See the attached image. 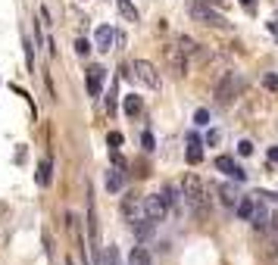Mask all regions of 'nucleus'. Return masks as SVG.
Masks as SVG:
<instances>
[{
    "label": "nucleus",
    "mask_w": 278,
    "mask_h": 265,
    "mask_svg": "<svg viewBox=\"0 0 278 265\" xmlns=\"http://www.w3.org/2000/svg\"><path fill=\"white\" fill-rule=\"evenodd\" d=\"M122 109H125V116H141V109H144V100L138 94H128L122 100Z\"/></svg>",
    "instance_id": "obj_15"
},
{
    "label": "nucleus",
    "mask_w": 278,
    "mask_h": 265,
    "mask_svg": "<svg viewBox=\"0 0 278 265\" xmlns=\"http://www.w3.org/2000/svg\"><path fill=\"white\" fill-rule=\"evenodd\" d=\"M263 85H266L269 91H278V75H275V72H269L266 78H263Z\"/></svg>",
    "instance_id": "obj_27"
},
{
    "label": "nucleus",
    "mask_w": 278,
    "mask_h": 265,
    "mask_svg": "<svg viewBox=\"0 0 278 265\" xmlns=\"http://www.w3.org/2000/svg\"><path fill=\"white\" fill-rule=\"evenodd\" d=\"M122 215L132 221V218H141L144 215V206H141V200L135 197V194H128L125 200H122Z\"/></svg>",
    "instance_id": "obj_10"
},
{
    "label": "nucleus",
    "mask_w": 278,
    "mask_h": 265,
    "mask_svg": "<svg viewBox=\"0 0 278 265\" xmlns=\"http://www.w3.org/2000/svg\"><path fill=\"white\" fill-rule=\"evenodd\" d=\"M75 53H78V56H88V53H91V44L85 41V37H78V41H75Z\"/></svg>",
    "instance_id": "obj_25"
},
{
    "label": "nucleus",
    "mask_w": 278,
    "mask_h": 265,
    "mask_svg": "<svg viewBox=\"0 0 278 265\" xmlns=\"http://www.w3.org/2000/svg\"><path fill=\"white\" fill-rule=\"evenodd\" d=\"M163 200H166V206L169 209H175L178 203H181V197H178V191H175V187H163V194H160Z\"/></svg>",
    "instance_id": "obj_22"
},
{
    "label": "nucleus",
    "mask_w": 278,
    "mask_h": 265,
    "mask_svg": "<svg viewBox=\"0 0 278 265\" xmlns=\"http://www.w3.org/2000/svg\"><path fill=\"white\" fill-rule=\"evenodd\" d=\"M216 169H219V172H225V175H228V178H234V181H244V178H247V172H244L241 166H237L231 156H219V159H216Z\"/></svg>",
    "instance_id": "obj_7"
},
{
    "label": "nucleus",
    "mask_w": 278,
    "mask_h": 265,
    "mask_svg": "<svg viewBox=\"0 0 278 265\" xmlns=\"http://www.w3.org/2000/svg\"><path fill=\"white\" fill-rule=\"evenodd\" d=\"M22 47H25V63H28V69H34V47H31V41H28V37L22 41Z\"/></svg>",
    "instance_id": "obj_24"
},
{
    "label": "nucleus",
    "mask_w": 278,
    "mask_h": 265,
    "mask_svg": "<svg viewBox=\"0 0 278 265\" xmlns=\"http://www.w3.org/2000/svg\"><path fill=\"white\" fill-rule=\"evenodd\" d=\"M178 50L184 53V56H194V53H200V47H197V41H194V37H188V34H178Z\"/></svg>",
    "instance_id": "obj_18"
},
{
    "label": "nucleus",
    "mask_w": 278,
    "mask_h": 265,
    "mask_svg": "<svg viewBox=\"0 0 278 265\" xmlns=\"http://www.w3.org/2000/svg\"><path fill=\"white\" fill-rule=\"evenodd\" d=\"M253 203H256V200H250V197H241V200H237V203H234V209H237V215H241V218H247V221H250V215H253Z\"/></svg>",
    "instance_id": "obj_20"
},
{
    "label": "nucleus",
    "mask_w": 278,
    "mask_h": 265,
    "mask_svg": "<svg viewBox=\"0 0 278 265\" xmlns=\"http://www.w3.org/2000/svg\"><path fill=\"white\" fill-rule=\"evenodd\" d=\"M94 44H97V50H113V44H116V31H113L109 25H100V28L94 31Z\"/></svg>",
    "instance_id": "obj_9"
},
{
    "label": "nucleus",
    "mask_w": 278,
    "mask_h": 265,
    "mask_svg": "<svg viewBox=\"0 0 278 265\" xmlns=\"http://www.w3.org/2000/svg\"><path fill=\"white\" fill-rule=\"evenodd\" d=\"M207 144H219V131H210L207 134Z\"/></svg>",
    "instance_id": "obj_31"
},
{
    "label": "nucleus",
    "mask_w": 278,
    "mask_h": 265,
    "mask_svg": "<svg viewBox=\"0 0 278 265\" xmlns=\"http://www.w3.org/2000/svg\"><path fill=\"white\" fill-rule=\"evenodd\" d=\"M181 200H184V203L191 206V212H194V215H207V209H210L207 184H203L200 178H197L194 172L181 178Z\"/></svg>",
    "instance_id": "obj_1"
},
{
    "label": "nucleus",
    "mask_w": 278,
    "mask_h": 265,
    "mask_svg": "<svg viewBox=\"0 0 278 265\" xmlns=\"http://www.w3.org/2000/svg\"><path fill=\"white\" fill-rule=\"evenodd\" d=\"M50 178H53V166L47 159H41V162H38V187H47Z\"/></svg>",
    "instance_id": "obj_17"
},
{
    "label": "nucleus",
    "mask_w": 278,
    "mask_h": 265,
    "mask_svg": "<svg viewBox=\"0 0 278 265\" xmlns=\"http://www.w3.org/2000/svg\"><path fill=\"white\" fill-rule=\"evenodd\" d=\"M269 162H278V147H272V150H269Z\"/></svg>",
    "instance_id": "obj_33"
},
{
    "label": "nucleus",
    "mask_w": 278,
    "mask_h": 265,
    "mask_svg": "<svg viewBox=\"0 0 278 265\" xmlns=\"http://www.w3.org/2000/svg\"><path fill=\"white\" fill-rule=\"evenodd\" d=\"M109 265H119V253H116V247H109Z\"/></svg>",
    "instance_id": "obj_30"
},
{
    "label": "nucleus",
    "mask_w": 278,
    "mask_h": 265,
    "mask_svg": "<svg viewBox=\"0 0 278 265\" xmlns=\"http://www.w3.org/2000/svg\"><path fill=\"white\" fill-rule=\"evenodd\" d=\"M203 4H225V0H203Z\"/></svg>",
    "instance_id": "obj_35"
},
{
    "label": "nucleus",
    "mask_w": 278,
    "mask_h": 265,
    "mask_svg": "<svg viewBox=\"0 0 278 265\" xmlns=\"http://www.w3.org/2000/svg\"><path fill=\"white\" fill-rule=\"evenodd\" d=\"M194 122L197 125H210V109H197L194 112Z\"/></svg>",
    "instance_id": "obj_26"
},
{
    "label": "nucleus",
    "mask_w": 278,
    "mask_h": 265,
    "mask_svg": "<svg viewBox=\"0 0 278 265\" xmlns=\"http://www.w3.org/2000/svg\"><path fill=\"white\" fill-rule=\"evenodd\" d=\"M141 206H144V215H147L150 221H163V218H166V212H169V206H166V200H163L160 194L144 197V200H141Z\"/></svg>",
    "instance_id": "obj_3"
},
{
    "label": "nucleus",
    "mask_w": 278,
    "mask_h": 265,
    "mask_svg": "<svg viewBox=\"0 0 278 265\" xmlns=\"http://www.w3.org/2000/svg\"><path fill=\"white\" fill-rule=\"evenodd\" d=\"M128 225H132V234H135L138 240H150V237H153V231H156V221H150L147 215H141V218H132Z\"/></svg>",
    "instance_id": "obj_6"
},
{
    "label": "nucleus",
    "mask_w": 278,
    "mask_h": 265,
    "mask_svg": "<svg viewBox=\"0 0 278 265\" xmlns=\"http://www.w3.org/2000/svg\"><path fill=\"white\" fill-rule=\"evenodd\" d=\"M216 191H219V197H222V203H225V206H234L237 200H241L237 187H231V184H222V187H216Z\"/></svg>",
    "instance_id": "obj_16"
},
{
    "label": "nucleus",
    "mask_w": 278,
    "mask_h": 265,
    "mask_svg": "<svg viewBox=\"0 0 278 265\" xmlns=\"http://www.w3.org/2000/svg\"><path fill=\"white\" fill-rule=\"evenodd\" d=\"M191 16H194V19H200L203 25H216V28L225 25V19H222L216 10H210L207 4H191Z\"/></svg>",
    "instance_id": "obj_5"
},
{
    "label": "nucleus",
    "mask_w": 278,
    "mask_h": 265,
    "mask_svg": "<svg viewBox=\"0 0 278 265\" xmlns=\"http://www.w3.org/2000/svg\"><path fill=\"white\" fill-rule=\"evenodd\" d=\"M234 88H237L234 72H225V78H222V81H219V88H216V100H219V103H228V100L234 97Z\"/></svg>",
    "instance_id": "obj_8"
},
{
    "label": "nucleus",
    "mask_w": 278,
    "mask_h": 265,
    "mask_svg": "<svg viewBox=\"0 0 278 265\" xmlns=\"http://www.w3.org/2000/svg\"><path fill=\"white\" fill-rule=\"evenodd\" d=\"M122 184H125V172L119 169V166L106 172V191L109 194H119V191H122Z\"/></svg>",
    "instance_id": "obj_11"
},
{
    "label": "nucleus",
    "mask_w": 278,
    "mask_h": 265,
    "mask_svg": "<svg viewBox=\"0 0 278 265\" xmlns=\"http://www.w3.org/2000/svg\"><path fill=\"white\" fill-rule=\"evenodd\" d=\"M128 69H132V78H135V81H141V85L150 88V91H160V85H163V81H160V72H156L147 59H135Z\"/></svg>",
    "instance_id": "obj_2"
},
{
    "label": "nucleus",
    "mask_w": 278,
    "mask_h": 265,
    "mask_svg": "<svg viewBox=\"0 0 278 265\" xmlns=\"http://www.w3.org/2000/svg\"><path fill=\"white\" fill-rule=\"evenodd\" d=\"M128 265H150V253H147L144 247H135V250L128 253Z\"/></svg>",
    "instance_id": "obj_19"
},
{
    "label": "nucleus",
    "mask_w": 278,
    "mask_h": 265,
    "mask_svg": "<svg viewBox=\"0 0 278 265\" xmlns=\"http://www.w3.org/2000/svg\"><path fill=\"white\" fill-rule=\"evenodd\" d=\"M141 144H144L147 153H153V150H156V137H153L150 131H144V134H141Z\"/></svg>",
    "instance_id": "obj_23"
},
{
    "label": "nucleus",
    "mask_w": 278,
    "mask_h": 265,
    "mask_svg": "<svg viewBox=\"0 0 278 265\" xmlns=\"http://www.w3.org/2000/svg\"><path fill=\"white\" fill-rule=\"evenodd\" d=\"M269 31H272L275 37H278V22H269Z\"/></svg>",
    "instance_id": "obj_34"
},
{
    "label": "nucleus",
    "mask_w": 278,
    "mask_h": 265,
    "mask_svg": "<svg viewBox=\"0 0 278 265\" xmlns=\"http://www.w3.org/2000/svg\"><path fill=\"white\" fill-rule=\"evenodd\" d=\"M85 81H88V94L91 97H100L103 94V85H106V69L103 66H88Z\"/></svg>",
    "instance_id": "obj_4"
},
{
    "label": "nucleus",
    "mask_w": 278,
    "mask_h": 265,
    "mask_svg": "<svg viewBox=\"0 0 278 265\" xmlns=\"http://www.w3.org/2000/svg\"><path fill=\"white\" fill-rule=\"evenodd\" d=\"M237 153H241V156H250V153H253V144H250V140H241V144H237Z\"/></svg>",
    "instance_id": "obj_29"
},
{
    "label": "nucleus",
    "mask_w": 278,
    "mask_h": 265,
    "mask_svg": "<svg viewBox=\"0 0 278 265\" xmlns=\"http://www.w3.org/2000/svg\"><path fill=\"white\" fill-rule=\"evenodd\" d=\"M203 159V150H200V137L197 134H188V162L191 166H197Z\"/></svg>",
    "instance_id": "obj_13"
},
{
    "label": "nucleus",
    "mask_w": 278,
    "mask_h": 265,
    "mask_svg": "<svg viewBox=\"0 0 278 265\" xmlns=\"http://www.w3.org/2000/svg\"><path fill=\"white\" fill-rule=\"evenodd\" d=\"M241 7H244V10H250V13H253V7H256V0H241Z\"/></svg>",
    "instance_id": "obj_32"
},
{
    "label": "nucleus",
    "mask_w": 278,
    "mask_h": 265,
    "mask_svg": "<svg viewBox=\"0 0 278 265\" xmlns=\"http://www.w3.org/2000/svg\"><path fill=\"white\" fill-rule=\"evenodd\" d=\"M250 221H253V228H256V231H266V228H269V209H266L263 203H253V215H250Z\"/></svg>",
    "instance_id": "obj_12"
},
{
    "label": "nucleus",
    "mask_w": 278,
    "mask_h": 265,
    "mask_svg": "<svg viewBox=\"0 0 278 265\" xmlns=\"http://www.w3.org/2000/svg\"><path fill=\"white\" fill-rule=\"evenodd\" d=\"M106 144H109L113 150H119V144H122V134H119V131H109V134H106Z\"/></svg>",
    "instance_id": "obj_28"
},
{
    "label": "nucleus",
    "mask_w": 278,
    "mask_h": 265,
    "mask_svg": "<svg viewBox=\"0 0 278 265\" xmlns=\"http://www.w3.org/2000/svg\"><path fill=\"white\" fill-rule=\"evenodd\" d=\"M166 59H169V66L175 69V75H184L188 63H184V53H181L178 47H169V50H166Z\"/></svg>",
    "instance_id": "obj_14"
},
{
    "label": "nucleus",
    "mask_w": 278,
    "mask_h": 265,
    "mask_svg": "<svg viewBox=\"0 0 278 265\" xmlns=\"http://www.w3.org/2000/svg\"><path fill=\"white\" fill-rule=\"evenodd\" d=\"M116 7H119V13H122L128 22H138V10H135L132 0H116Z\"/></svg>",
    "instance_id": "obj_21"
}]
</instances>
